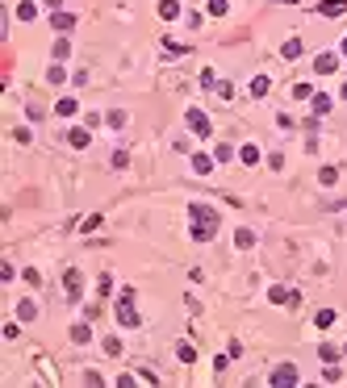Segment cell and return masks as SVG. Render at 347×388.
Listing matches in <instances>:
<instances>
[{"label":"cell","mask_w":347,"mask_h":388,"mask_svg":"<svg viewBox=\"0 0 347 388\" xmlns=\"http://www.w3.org/2000/svg\"><path fill=\"white\" fill-rule=\"evenodd\" d=\"M213 230H217V213L209 205H193V238L197 242H209Z\"/></svg>","instance_id":"6da1fadb"},{"label":"cell","mask_w":347,"mask_h":388,"mask_svg":"<svg viewBox=\"0 0 347 388\" xmlns=\"http://www.w3.org/2000/svg\"><path fill=\"white\" fill-rule=\"evenodd\" d=\"M184 121H188V129H193L197 138H209V134H213V125H209V117H205L201 109H188V113H184Z\"/></svg>","instance_id":"7a4b0ae2"},{"label":"cell","mask_w":347,"mask_h":388,"mask_svg":"<svg viewBox=\"0 0 347 388\" xmlns=\"http://www.w3.org/2000/svg\"><path fill=\"white\" fill-rule=\"evenodd\" d=\"M268 384H280V388H285V384H297V367H293V363H280V367L268 376Z\"/></svg>","instance_id":"3957f363"},{"label":"cell","mask_w":347,"mask_h":388,"mask_svg":"<svg viewBox=\"0 0 347 388\" xmlns=\"http://www.w3.org/2000/svg\"><path fill=\"white\" fill-rule=\"evenodd\" d=\"M63 288H67V297H71V301H80L84 280H80V271H76V267H67V271H63Z\"/></svg>","instance_id":"277c9868"},{"label":"cell","mask_w":347,"mask_h":388,"mask_svg":"<svg viewBox=\"0 0 347 388\" xmlns=\"http://www.w3.org/2000/svg\"><path fill=\"white\" fill-rule=\"evenodd\" d=\"M339 67V54H318V59H314V71H318V75H331Z\"/></svg>","instance_id":"5b68a950"},{"label":"cell","mask_w":347,"mask_h":388,"mask_svg":"<svg viewBox=\"0 0 347 388\" xmlns=\"http://www.w3.org/2000/svg\"><path fill=\"white\" fill-rule=\"evenodd\" d=\"M159 17L163 21H176L180 17V0H159Z\"/></svg>","instance_id":"8992f818"},{"label":"cell","mask_w":347,"mask_h":388,"mask_svg":"<svg viewBox=\"0 0 347 388\" xmlns=\"http://www.w3.org/2000/svg\"><path fill=\"white\" fill-rule=\"evenodd\" d=\"M318 13H326V17H335V13H347V0H322V5H318Z\"/></svg>","instance_id":"52a82bcc"},{"label":"cell","mask_w":347,"mask_h":388,"mask_svg":"<svg viewBox=\"0 0 347 388\" xmlns=\"http://www.w3.org/2000/svg\"><path fill=\"white\" fill-rule=\"evenodd\" d=\"M193 171H197V176H209V171H213V159H209V154H193Z\"/></svg>","instance_id":"ba28073f"},{"label":"cell","mask_w":347,"mask_h":388,"mask_svg":"<svg viewBox=\"0 0 347 388\" xmlns=\"http://www.w3.org/2000/svg\"><path fill=\"white\" fill-rule=\"evenodd\" d=\"M76 109H80V101H71V96H63V101L54 105V113H59V117H71Z\"/></svg>","instance_id":"9c48e42d"},{"label":"cell","mask_w":347,"mask_h":388,"mask_svg":"<svg viewBox=\"0 0 347 388\" xmlns=\"http://www.w3.org/2000/svg\"><path fill=\"white\" fill-rule=\"evenodd\" d=\"M17 317H21V321H34V317H38V305H34V301H21V305H17Z\"/></svg>","instance_id":"30bf717a"},{"label":"cell","mask_w":347,"mask_h":388,"mask_svg":"<svg viewBox=\"0 0 347 388\" xmlns=\"http://www.w3.org/2000/svg\"><path fill=\"white\" fill-rule=\"evenodd\" d=\"M268 88H272L268 75H255V80H251V96H268Z\"/></svg>","instance_id":"8fae6325"},{"label":"cell","mask_w":347,"mask_h":388,"mask_svg":"<svg viewBox=\"0 0 347 388\" xmlns=\"http://www.w3.org/2000/svg\"><path fill=\"white\" fill-rule=\"evenodd\" d=\"M318 355H322V363H339V355H343V351H339V346H331V342H322V346H318Z\"/></svg>","instance_id":"7c38bea8"},{"label":"cell","mask_w":347,"mask_h":388,"mask_svg":"<svg viewBox=\"0 0 347 388\" xmlns=\"http://www.w3.org/2000/svg\"><path fill=\"white\" fill-rule=\"evenodd\" d=\"M234 246H239V250H251V246H255V234H251V230H239V234H234Z\"/></svg>","instance_id":"4fadbf2b"},{"label":"cell","mask_w":347,"mask_h":388,"mask_svg":"<svg viewBox=\"0 0 347 388\" xmlns=\"http://www.w3.org/2000/svg\"><path fill=\"white\" fill-rule=\"evenodd\" d=\"M314 326H318V330H331V326H335V309H322L318 317H314Z\"/></svg>","instance_id":"5bb4252c"},{"label":"cell","mask_w":347,"mask_h":388,"mask_svg":"<svg viewBox=\"0 0 347 388\" xmlns=\"http://www.w3.org/2000/svg\"><path fill=\"white\" fill-rule=\"evenodd\" d=\"M67 142H71V146H88V129H80V125L67 129Z\"/></svg>","instance_id":"9a60e30c"},{"label":"cell","mask_w":347,"mask_h":388,"mask_svg":"<svg viewBox=\"0 0 347 388\" xmlns=\"http://www.w3.org/2000/svg\"><path fill=\"white\" fill-rule=\"evenodd\" d=\"M50 25H54V29H71V25H76V17H71V13H54V17H50Z\"/></svg>","instance_id":"2e32d148"},{"label":"cell","mask_w":347,"mask_h":388,"mask_svg":"<svg viewBox=\"0 0 347 388\" xmlns=\"http://www.w3.org/2000/svg\"><path fill=\"white\" fill-rule=\"evenodd\" d=\"M239 159H243L247 167H251V163H260V146H243V150H239Z\"/></svg>","instance_id":"e0dca14e"},{"label":"cell","mask_w":347,"mask_h":388,"mask_svg":"<svg viewBox=\"0 0 347 388\" xmlns=\"http://www.w3.org/2000/svg\"><path fill=\"white\" fill-rule=\"evenodd\" d=\"M17 17H21V21H34V17H38V5H29V0H25V5H17Z\"/></svg>","instance_id":"ac0fdd59"},{"label":"cell","mask_w":347,"mask_h":388,"mask_svg":"<svg viewBox=\"0 0 347 388\" xmlns=\"http://www.w3.org/2000/svg\"><path fill=\"white\" fill-rule=\"evenodd\" d=\"M280 54H285V59H297V54H301V38H289V42H285V50H280Z\"/></svg>","instance_id":"d6986e66"},{"label":"cell","mask_w":347,"mask_h":388,"mask_svg":"<svg viewBox=\"0 0 347 388\" xmlns=\"http://www.w3.org/2000/svg\"><path fill=\"white\" fill-rule=\"evenodd\" d=\"M88 338H92V330H88V326H71V342H80V346H84Z\"/></svg>","instance_id":"ffe728a7"},{"label":"cell","mask_w":347,"mask_h":388,"mask_svg":"<svg viewBox=\"0 0 347 388\" xmlns=\"http://www.w3.org/2000/svg\"><path fill=\"white\" fill-rule=\"evenodd\" d=\"M309 101H314V113H326V109H331V96H322V92L309 96Z\"/></svg>","instance_id":"44dd1931"},{"label":"cell","mask_w":347,"mask_h":388,"mask_svg":"<svg viewBox=\"0 0 347 388\" xmlns=\"http://www.w3.org/2000/svg\"><path fill=\"white\" fill-rule=\"evenodd\" d=\"M67 54H71V42L59 38V42H54V59H67Z\"/></svg>","instance_id":"7402d4cb"},{"label":"cell","mask_w":347,"mask_h":388,"mask_svg":"<svg viewBox=\"0 0 347 388\" xmlns=\"http://www.w3.org/2000/svg\"><path fill=\"white\" fill-rule=\"evenodd\" d=\"M105 121H109V125H113V129H121V125H125V113H121V109H113V113H109V117H105Z\"/></svg>","instance_id":"603a6c76"},{"label":"cell","mask_w":347,"mask_h":388,"mask_svg":"<svg viewBox=\"0 0 347 388\" xmlns=\"http://www.w3.org/2000/svg\"><path fill=\"white\" fill-rule=\"evenodd\" d=\"M46 80H50V84H63V80H67V71H63V67H50Z\"/></svg>","instance_id":"cb8c5ba5"},{"label":"cell","mask_w":347,"mask_h":388,"mask_svg":"<svg viewBox=\"0 0 347 388\" xmlns=\"http://www.w3.org/2000/svg\"><path fill=\"white\" fill-rule=\"evenodd\" d=\"M318 180H322V184H335V180H339V171H335V167H322V171H318Z\"/></svg>","instance_id":"d4e9b609"},{"label":"cell","mask_w":347,"mask_h":388,"mask_svg":"<svg viewBox=\"0 0 347 388\" xmlns=\"http://www.w3.org/2000/svg\"><path fill=\"white\" fill-rule=\"evenodd\" d=\"M209 13H213V17H222V13H226V0H209Z\"/></svg>","instance_id":"484cf974"},{"label":"cell","mask_w":347,"mask_h":388,"mask_svg":"<svg viewBox=\"0 0 347 388\" xmlns=\"http://www.w3.org/2000/svg\"><path fill=\"white\" fill-rule=\"evenodd\" d=\"M276 5H297V0H276Z\"/></svg>","instance_id":"4316f807"},{"label":"cell","mask_w":347,"mask_h":388,"mask_svg":"<svg viewBox=\"0 0 347 388\" xmlns=\"http://www.w3.org/2000/svg\"><path fill=\"white\" fill-rule=\"evenodd\" d=\"M339 96H343V101H347V84H343V92H339Z\"/></svg>","instance_id":"83f0119b"},{"label":"cell","mask_w":347,"mask_h":388,"mask_svg":"<svg viewBox=\"0 0 347 388\" xmlns=\"http://www.w3.org/2000/svg\"><path fill=\"white\" fill-rule=\"evenodd\" d=\"M339 50H343V54H347V38H343V46H339Z\"/></svg>","instance_id":"f1b7e54d"}]
</instances>
